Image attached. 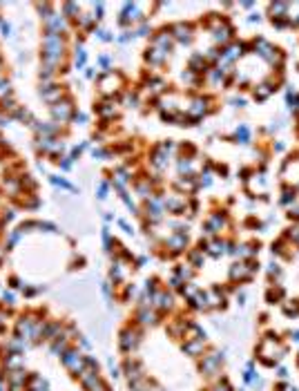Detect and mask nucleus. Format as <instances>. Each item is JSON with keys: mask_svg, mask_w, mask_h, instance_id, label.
Instances as JSON below:
<instances>
[{"mask_svg": "<svg viewBox=\"0 0 299 391\" xmlns=\"http://www.w3.org/2000/svg\"><path fill=\"white\" fill-rule=\"evenodd\" d=\"M0 391H2V385H0Z\"/></svg>", "mask_w": 299, "mask_h": 391, "instance_id": "obj_1", "label": "nucleus"}]
</instances>
